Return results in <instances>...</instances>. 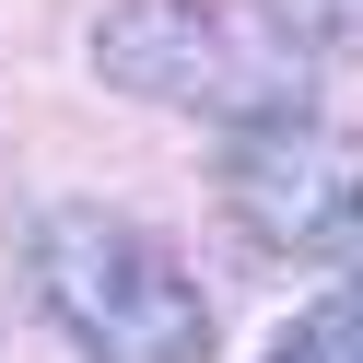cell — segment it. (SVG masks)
<instances>
[{"instance_id":"3","label":"cell","mask_w":363,"mask_h":363,"mask_svg":"<svg viewBox=\"0 0 363 363\" xmlns=\"http://www.w3.org/2000/svg\"><path fill=\"white\" fill-rule=\"evenodd\" d=\"M223 211L269 258H363V129L269 118L223 141Z\"/></svg>"},{"instance_id":"1","label":"cell","mask_w":363,"mask_h":363,"mask_svg":"<svg viewBox=\"0 0 363 363\" xmlns=\"http://www.w3.org/2000/svg\"><path fill=\"white\" fill-rule=\"evenodd\" d=\"M94 71L164 118L269 129V118H316L328 59L281 24V0H118L94 24Z\"/></svg>"},{"instance_id":"4","label":"cell","mask_w":363,"mask_h":363,"mask_svg":"<svg viewBox=\"0 0 363 363\" xmlns=\"http://www.w3.org/2000/svg\"><path fill=\"white\" fill-rule=\"evenodd\" d=\"M269 363H363V269L328 293V305H305L281 340H269Z\"/></svg>"},{"instance_id":"5","label":"cell","mask_w":363,"mask_h":363,"mask_svg":"<svg viewBox=\"0 0 363 363\" xmlns=\"http://www.w3.org/2000/svg\"><path fill=\"white\" fill-rule=\"evenodd\" d=\"M281 24L305 35L316 59H363V0H281Z\"/></svg>"},{"instance_id":"2","label":"cell","mask_w":363,"mask_h":363,"mask_svg":"<svg viewBox=\"0 0 363 363\" xmlns=\"http://www.w3.org/2000/svg\"><path fill=\"white\" fill-rule=\"evenodd\" d=\"M24 269L48 328L82 363H211V305L152 223L106 211V199H48L24 235Z\"/></svg>"}]
</instances>
